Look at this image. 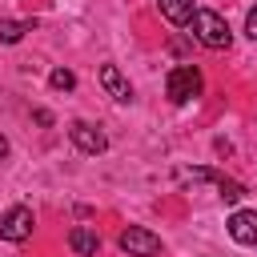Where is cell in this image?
<instances>
[{"label":"cell","instance_id":"obj_8","mask_svg":"<svg viewBox=\"0 0 257 257\" xmlns=\"http://www.w3.org/2000/svg\"><path fill=\"white\" fill-rule=\"evenodd\" d=\"M68 249L80 253V257H96V249H100L96 229H88V225H72V229H68Z\"/></svg>","mask_w":257,"mask_h":257},{"label":"cell","instance_id":"obj_4","mask_svg":"<svg viewBox=\"0 0 257 257\" xmlns=\"http://www.w3.org/2000/svg\"><path fill=\"white\" fill-rule=\"evenodd\" d=\"M120 249H124L128 257H153V253H161V237H157L153 229L128 225V229L120 233Z\"/></svg>","mask_w":257,"mask_h":257},{"label":"cell","instance_id":"obj_7","mask_svg":"<svg viewBox=\"0 0 257 257\" xmlns=\"http://www.w3.org/2000/svg\"><path fill=\"white\" fill-rule=\"evenodd\" d=\"M100 84H104V92H108L116 104H128V100H133V84L124 80V72H120L116 64H100Z\"/></svg>","mask_w":257,"mask_h":257},{"label":"cell","instance_id":"obj_9","mask_svg":"<svg viewBox=\"0 0 257 257\" xmlns=\"http://www.w3.org/2000/svg\"><path fill=\"white\" fill-rule=\"evenodd\" d=\"M157 8L169 24H193V12H197L193 0H157Z\"/></svg>","mask_w":257,"mask_h":257},{"label":"cell","instance_id":"obj_10","mask_svg":"<svg viewBox=\"0 0 257 257\" xmlns=\"http://www.w3.org/2000/svg\"><path fill=\"white\" fill-rule=\"evenodd\" d=\"M24 32H32V20H0V40L4 44H16Z\"/></svg>","mask_w":257,"mask_h":257},{"label":"cell","instance_id":"obj_11","mask_svg":"<svg viewBox=\"0 0 257 257\" xmlns=\"http://www.w3.org/2000/svg\"><path fill=\"white\" fill-rule=\"evenodd\" d=\"M48 84H52L56 92H68V88H76V76H72V68H52Z\"/></svg>","mask_w":257,"mask_h":257},{"label":"cell","instance_id":"obj_13","mask_svg":"<svg viewBox=\"0 0 257 257\" xmlns=\"http://www.w3.org/2000/svg\"><path fill=\"white\" fill-rule=\"evenodd\" d=\"M4 157H8V137L0 133V161H4Z\"/></svg>","mask_w":257,"mask_h":257},{"label":"cell","instance_id":"obj_6","mask_svg":"<svg viewBox=\"0 0 257 257\" xmlns=\"http://www.w3.org/2000/svg\"><path fill=\"white\" fill-rule=\"evenodd\" d=\"M229 237H233L237 245L257 249V209H237V213L229 217Z\"/></svg>","mask_w":257,"mask_h":257},{"label":"cell","instance_id":"obj_12","mask_svg":"<svg viewBox=\"0 0 257 257\" xmlns=\"http://www.w3.org/2000/svg\"><path fill=\"white\" fill-rule=\"evenodd\" d=\"M245 32L257 40V8H249V16H245Z\"/></svg>","mask_w":257,"mask_h":257},{"label":"cell","instance_id":"obj_2","mask_svg":"<svg viewBox=\"0 0 257 257\" xmlns=\"http://www.w3.org/2000/svg\"><path fill=\"white\" fill-rule=\"evenodd\" d=\"M201 68L197 64H177L173 72H169V80H165V92H169V100L173 104H189L193 96H201Z\"/></svg>","mask_w":257,"mask_h":257},{"label":"cell","instance_id":"obj_5","mask_svg":"<svg viewBox=\"0 0 257 257\" xmlns=\"http://www.w3.org/2000/svg\"><path fill=\"white\" fill-rule=\"evenodd\" d=\"M68 137H72V145H76L80 153H88V157H96V153L108 149V137H104L96 124H88V120H72V124H68Z\"/></svg>","mask_w":257,"mask_h":257},{"label":"cell","instance_id":"obj_1","mask_svg":"<svg viewBox=\"0 0 257 257\" xmlns=\"http://www.w3.org/2000/svg\"><path fill=\"white\" fill-rule=\"evenodd\" d=\"M193 36H197L205 48H229V44H233V32H229L225 16L213 12V8H197V12H193Z\"/></svg>","mask_w":257,"mask_h":257},{"label":"cell","instance_id":"obj_3","mask_svg":"<svg viewBox=\"0 0 257 257\" xmlns=\"http://www.w3.org/2000/svg\"><path fill=\"white\" fill-rule=\"evenodd\" d=\"M32 225H36L32 209H28V205H12V209L0 217V237H4V241H12V245H20V241H28V237H32Z\"/></svg>","mask_w":257,"mask_h":257}]
</instances>
